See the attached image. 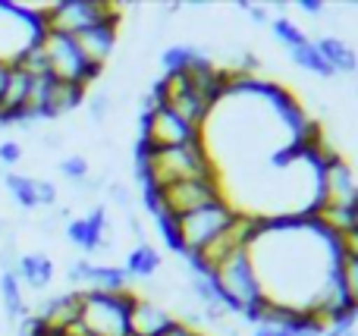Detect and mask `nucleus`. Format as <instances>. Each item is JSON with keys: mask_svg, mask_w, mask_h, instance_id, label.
<instances>
[{"mask_svg": "<svg viewBox=\"0 0 358 336\" xmlns=\"http://www.w3.org/2000/svg\"><path fill=\"white\" fill-rule=\"evenodd\" d=\"M16 277L19 283H25L35 293H44V289L54 283V261H50L44 251H29V255L16 258Z\"/></svg>", "mask_w": 358, "mask_h": 336, "instance_id": "obj_17", "label": "nucleus"}, {"mask_svg": "<svg viewBox=\"0 0 358 336\" xmlns=\"http://www.w3.org/2000/svg\"><path fill=\"white\" fill-rule=\"evenodd\" d=\"M110 94L107 92H94L92 98H88V113H92V119H98V123H104L107 119V113L113 110V104H110Z\"/></svg>", "mask_w": 358, "mask_h": 336, "instance_id": "obj_27", "label": "nucleus"}, {"mask_svg": "<svg viewBox=\"0 0 358 336\" xmlns=\"http://www.w3.org/2000/svg\"><path fill=\"white\" fill-rule=\"evenodd\" d=\"M41 48L48 54V66H50V75L60 82H76L88 92V85L101 79L104 69L101 66H92V63L82 57L79 44H76L73 35H63V31H44L41 35Z\"/></svg>", "mask_w": 358, "mask_h": 336, "instance_id": "obj_6", "label": "nucleus"}, {"mask_svg": "<svg viewBox=\"0 0 358 336\" xmlns=\"http://www.w3.org/2000/svg\"><path fill=\"white\" fill-rule=\"evenodd\" d=\"M57 170H60L63 176H66L73 186H79V182H85L88 180V173H92V167H88V161L82 154H69V157H63L60 163H57Z\"/></svg>", "mask_w": 358, "mask_h": 336, "instance_id": "obj_26", "label": "nucleus"}, {"mask_svg": "<svg viewBox=\"0 0 358 336\" xmlns=\"http://www.w3.org/2000/svg\"><path fill=\"white\" fill-rule=\"evenodd\" d=\"M161 336H204V333H198L195 327H189V324H182V321H173V324L167 327Z\"/></svg>", "mask_w": 358, "mask_h": 336, "instance_id": "obj_31", "label": "nucleus"}, {"mask_svg": "<svg viewBox=\"0 0 358 336\" xmlns=\"http://www.w3.org/2000/svg\"><path fill=\"white\" fill-rule=\"evenodd\" d=\"M123 6L107 3V0H60L41 10V29L44 31H63V35H79L94 22H120Z\"/></svg>", "mask_w": 358, "mask_h": 336, "instance_id": "obj_5", "label": "nucleus"}, {"mask_svg": "<svg viewBox=\"0 0 358 336\" xmlns=\"http://www.w3.org/2000/svg\"><path fill=\"white\" fill-rule=\"evenodd\" d=\"M3 186L6 192L13 195V201H16L22 211H35L38 207V198H35V176H25V173H6L3 176Z\"/></svg>", "mask_w": 358, "mask_h": 336, "instance_id": "obj_22", "label": "nucleus"}, {"mask_svg": "<svg viewBox=\"0 0 358 336\" xmlns=\"http://www.w3.org/2000/svg\"><path fill=\"white\" fill-rule=\"evenodd\" d=\"M324 336H358L355 327H330V330H324Z\"/></svg>", "mask_w": 358, "mask_h": 336, "instance_id": "obj_33", "label": "nucleus"}, {"mask_svg": "<svg viewBox=\"0 0 358 336\" xmlns=\"http://www.w3.org/2000/svg\"><path fill=\"white\" fill-rule=\"evenodd\" d=\"M79 312H82V293L69 289V293L50 295L48 302H41L35 318L41 321V324L54 327V330H73V327L79 324Z\"/></svg>", "mask_w": 358, "mask_h": 336, "instance_id": "obj_15", "label": "nucleus"}, {"mask_svg": "<svg viewBox=\"0 0 358 336\" xmlns=\"http://www.w3.org/2000/svg\"><path fill=\"white\" fill-rule=\"evenodd\" d=\"M157 192V205H161V217H182L189 211L210 205V201L227 198L223 189V176H201V180H179L170 182Z\"/></svg>", "mask_w": 358, "mask_h": 336, "instance_id": "obj_8", "label": "nucleus"}, {"mask_svg": "<svg viewBox=\"0 0 358 336\" xmlns=\"http://www.w3.org/2000/svg\"><path fill=\"white\" fill-rule=\"evenodd\" d=\"M85 88L76 82H60L50 75L48 82V94H44V119H57L63 113H73L76 107L85 101Z\"/></svg>", "mask_w": 358, "mask_h": 336, "instance_id": "obj_16", "label": "nucleus"}, {"mask_svg": "<svg viewBox=\"0 0 358 336\" xmlns=\"http://www.w3.org/2000/svg\"><path fill=\"white\" fill-rule=\"evenodd\" d=\"M173 321H176L173 312L155 299L136 295L129 305V333L132 336H161Z\"/></svg>", "mask_w": 358, "mask_h": 336, "instance_id": "obj_14", "label": "nucleus"}, {"mask_svg": "<svg viewBox=\"0 0 358 336\" xmlns=\"http://www.w3.org/2000/svg\"><path fill=\"white\" fill-rule=\"evenodd\" d=\"M136 173L142 180V189H164L179 180L220 176L201 136L185 145H173V148H142V145H136Z\"/></svg>", "mask_w": 358, "mask_h": 336, "instance_id": "obj_1", "label": "nucleus"}, {"mask_svg": "<svg viewBox=\"0 0 358 336\" xmlns=\"http://www.w3.org/2000/svg\"><path fill=\"white\" fill-rule=\"evenodd\" d=\"M69 283L76 286V293H129L132 280L126 277L123 268L113 264H92L88 258L69 264Z\"/></svg>", "mask_w": 358, "mask_h": 336, "instance_id": "obj_10", "label": "nucleus"}, {"mask_svg": "<svg viewBox=\"0 0 358 336\" xmlns=\"http://www.w3.org/2000/svg\"><path fill=\"white\" fill-rule=\"evenodd\" d=\"M239 214V205H233L229 198L210 201V205L189 211L182 217H157V233L164 236V242L182 258H192L210 245Z\"/></svg>", "mask_w": 358, "mask_h": 336, "instance_id": "obj_2", "label": "nucleus"}, {"mask_svg": "<svg viewBox=\"0 0 358 336\" xmlns=\"http://www.w3.org/2000/svg\"><path fill=\"white\" fill-rule=\"evenodd\" d=\"M35 198H38V207H54L57 205V186L50 180H35Z\"/></svg>", "mask_w": 358, "mask_h": 336, "instance_id": "obj_28", "label": "nucleus"}, {"mask_svg": "<svg viewBox=\"0 0 358 336\" xmlns=\"http://www.w3.org/2000/svg\"><path fill=\"white\" fill-rule=\"evenodd\" d=\"M271 31H273V38H277L280 44H283L286 50H292V48H299V44H305L308 41V35H305V29L299 22H292V19H286V16H277L271 22Z\"/></svg>", "mask_w": 358, "mask_h": 336, "instance_id": "obj_24", "label": "nucleus"}, {"mask_svg": "<svg viewBox=\"0 0 358 336\" xmlns=\"http://www.w3.org/2000/svg\"><path fill=\"white\" fill-rule=\"evenodd\" d=\"M289 54V60L296 63L299 69H305V73H311V75H317V79H334V69L324 63V57H321V50H317V44L311 41H305V44H299V48H292V50H286Z\"/></svg>", "mask_w": 358, "mask_h": 336, "instance_id": "obj_21", "label": "nucleus"}, {"mask_svg": "<svg viewBox=\"0 0 358 336\" xmlns=\"http://www.w3.org/2000/svg\"><path fill=\"white\" fill-rule=\"evenodd\" d=\"M138 123H142V136H138L142 148H173V145H185L201 136L198 129L185 126L182 119L164 104H155V107H148V110H142Z\"/></svg>", "mask_w": 358, "mask_h": 336, "instance_id": "obj_9", "label": "nucleus"}, {"mask_svg": "<svg viewBox=\"0 0 358 336\" xmlns=\"http://www.w3.org/2000/svg\"><path fill=\"white\" fill-rule=\"evenodd\" d=\"M44 35L41 10H25L19 3H0V63H16Z\"/></svg>", "mask_w": 358, "mask_h": 336, "instance_id": "obj_7", "label": "nucleus"}, {"mask_svg": "<svg viewBox=\"0 0 358 336\" xmlns=\"http://www.w3.org/2000/svg\"><path fill=\"white\" fill-rule=\"evenodd\" d=\"M0 305H3L10 321H22L29 314L25 293H22V283H19L16 270H0Z\"/></svg>", "mask_w": 358, "mask_h": 336, "instance_id": "obj_20", "label": "nucleus"}, {"mask_svg": "<svg viewBox=\"0 0 358 336\" xmlns=\"http://www.w3.org/2000/svg\"><path fill=\"white\" fill-rule=\"evenodd\" d=\"M252 336H283L280 330H273V327H255Z\"/></svg>", "mask_w": 358, "mask_h": 336, "instance_id": "obj_34", "label": "nucleus"}, {"mask_svg": "<svg viewBox=\"0 0 358 336\" xmlns=\"http://www.w3.org/2000/svg\"><path fill=\"white\" fill-rule=\"evenodd\" d=\"M210 280H214L217 293H220L227 314H245L248 308L264 299V295H261L258 274H255V264H252V258H248V249L236 251V255H229L223 264H217Z\"/></svg>", "mask_w": 358, "mask_h": 336, "instance_id": "obj_3", "label": "nucleus"}, {"mask_svg": "<svg viewBox=\"0 0 358 336\" xmlns=\"http://www.w3.org/2000/svg\"><path fill=\"white\" fill-rule=\"evenodd\" d=\"M76 44H79L82 57H85L92 66H107V60L113 57V50H117V22H110V19H104V22H94L88 25L85 31H79V35H73Z\"/></svg>", "mask_w": 358, "mask_h": 336, "instance_id": "obj_13", "label": "nucleus"}, {"mask_svg": "<svg viewBox=\"0 0 358 336\" xmlns=\"http://www.w3.org/2000/svg\"><path fill=\"white\" fill-rule=\"evenodd\" d=\"M336 242H340V251L343 255H358V226L349 233H340L336 236Z\"/></svg>", "mask_w": 358, "mask_h": 336, "instance_id": "obj_30", "label": "nucleus"}, {"mask_svg": "<svg viewBox=\"0 0 358 336\" xmlns=\"http://www.w3.org/2000/svg\"><path fill=\"white\" fill-rule=\"evenodd\" d=\"M296 6L305 13V16H324V10H327V6H324L321 0H299Z\"/></svg>", "mask_w": 358, "mask_h": 336, "instance_id": "obj_32", "label": "nucleus"}, {"mask_svg": "<svg viewBox=\"0 0 358 336\" xmlns=\"http://www.w3.org/2000/svg\"><path fill=\"white\" fill-rule=\"evenodd\" d=\"M198 57H201V50L192 48V44H173V48H167L161 54V66H164V73H182Z\"/></svg>", "mask_w": 358, "mask_h": 336, "instance_id": "obj_23", "label": "nucleus"}, {"mask_svg": "<svg viewBox=\"0 0 358 336\" xmlns=\"http://www.w3.org/2000/svg\"><path fill=\"white\" fill-rule=\"evenodd\" d=\"M66 239L85 255L110 249V214L107 205H94L85 217H73L66 224Z\"/></svg>", "mask_w": 358, "mask_h": 336, "instance_id": "obj_11", "label": "nucleus"}, {"mask_svg": "<svg viewBox=\"0 0 358 336\" xmlns=\"http://www.w3.org/2000/svg\"><path fill=\"white\" fill-rule=\"evenodd\" d=\"M136 293H82L79 336H129V305Z\"/></svg>", "mask_w": 358, "mask_h": 336, "instance_id": "obj_4", "label": "nucleus"}, {"mask_svg": "<svg viewBox=\"0 0 358 336\" xmlns=\"http://www.w3.org/2000/svg\"><path fill=\"white\" fill-rule=\"evenodd\" d=\"M22 161V145L19 142H0V167H16Z\"/></svg>", "mask_w": 358, "mask_h": 336, "instance_id": "obj_29", "label": "nucleus"}, {"mask_svg": "<svg viewBox=\"0 0 358 336\" xmlns=\"http://www.w3.org/2000/svg\"><path fill=\"white\" fill-rule=\"evenodd\" d=\"M340 283L346 289V295L352 302H358V255H343L340 258Z\"/></svg>", "mask_w": 358, "mask_h": 336, "instance_id": "obj_25", "label": "nucleus"}, {"mask_svg": "<svg viewBox=\"0 0 358 336\" xmlns=\"http://www.w3.org/2000/svg\"><path fill=\"white\" fill-rule=\"evenodd\" d=\"M315 44H317V50H321L324 63L334 69V75L336 73H346V75L358 73V54L349 48L346 41H343V38L327 35V38H321V41H315Z\"/></svg>", "mask_w": 358, "mask_h": 336, "instance_id": "obj_19", "label": "nucleus"}, {"mask_svg": "<svg viewBox=\"0 0 358 336\" xmlns=\"http://www.w3.org/2000/svg\"><path fill=\"white\" fill-rule=\"evenodd\" d=\"M164 268V258L161 251L155 249L151 242H138L129 249V255H126V277L129 280H151V277H157Z\"/></svg>", "mask_w": 358, "mask_h": 336, "instance_id": "obj_18", "label": "nucleus"}, {"mask_svg": "<svg viewBox=\"0 0 358 336\" xmlns=\"http://www.w3.org/2000/svg\"><path fill=\"white\" fill-rule=\"evenodd\" d=\"M352 201H358V180L352 167L340 154L324 163L321 170V198H317V207H340V205H352Z\"/></svg>", "mask_w": 358, "mask_h": 336, "instance_id": "obj_12", "label": "nucleus"}]
</instances>
